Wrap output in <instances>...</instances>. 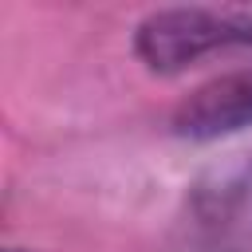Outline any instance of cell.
<instances>
[{"label":"cell","mask_w":252,"mask_h":252,"mask_svg":"<svg viewBox=\"0 0 252 252\" xmlns=\"http://www.w3.org/2000/svg\"><path fill=\"white\" fill-rule=\"evenodd\" d=\"M228 43H252V16L213 8H158L138 24L134 35L138 59L158 75L185 71L201 55Z\"/></svg>","instance_id":"obj_1"},{"label":"cell","mask_w":252,"mask_h":252,"mask_svg":"<svg viewBox=\"0 0 252 252\" xmlns=\"http://www.w3.org/2000/svg\"><path fill=\"white\" fill-rule=\"evenodd\" d=\"M252 126V67L217 75L193 87L173 110V134L193 142H213Z\"/></svg>","instance_id":"obj_2"},{"label":"cell","mask_w":252,"mask_h":252,"mask_svg":"<svg viewBox=\"0 0 252 252\" xmlns=\"http://www.w3.org/2000/svg\"><path fill=\"white\" fill-rule=\"evenodd\" d=\"M8 252H20V248H8Z\"/></svg>","instance_id":"obj_3"}]
</instances>
